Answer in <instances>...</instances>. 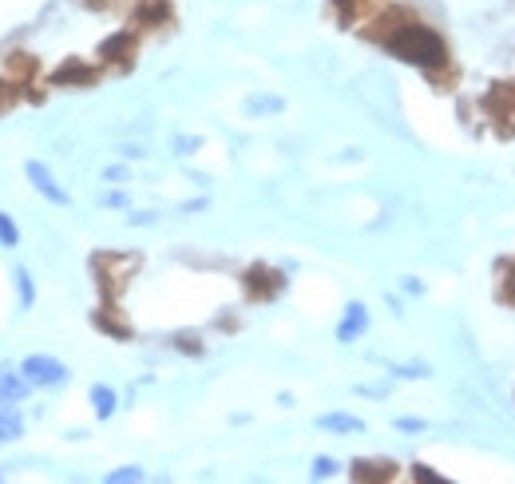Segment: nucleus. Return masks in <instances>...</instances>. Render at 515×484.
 <instances>
[{
    "instance_id": "11",
    "label": "nucleus",
    "mask_w": 515,
    "mask_h": 484,
    "mask_svg": "<svg viewBox=\"0 0 515 484\" xmlns=\"http://www.w3.org/2000/svg\"><path fill=\"white\" fill-rule=\"evenodd\" d=\"M365 330H369V310H365L361 302H349V306H345V318H341V326H337V342H357Z\"/></svg>"
},
{
    "instance_id": "4",
    "label": "nucleus",
    "mask_w": 515,
    "mask_h": 484,
    "mask_svg": "<svg viewBox=\"0 0 515 484\" xmlns=\"http://www.w3.org/2000/svg\"><path fill=\"white\" fill-rule=\"evenodd\" d=\"M242 290H246L250 302H270V298H278V294L286 290V278H282L274 266L254 262V266L242 274Z\"/></svg>"
},
{
    "instance_id": "25",
    "label": "nucleus",
    "mask_w": 515,
    "mask_h": 484,
    "mask_svg": "<svg viewBox=\"0 0 515 484\" xmlns=\"http://www.w3.org/2000/svg\"><path fill=\"white\" fill-rule=\"evenodd\" d=\"M333 4H337V12H341L345 20H353V12H357V8L365 4V0H333Z\"/></svg>"
},
{
    "instance_id": "5",
    "label": "nucleus",
    "mask_w": 515,
    "mask_h": 484,
    "mask_svg": "<svg viewBox=\"0 0 515 484\" xmlns=\"http://www.w3.org/2000/svg\"><path fill=\"white\" fill-rule=\"evenodd\" d=\"M135 56H139V36L131 32V28H123V32H111L107 40L100 44V60L107 68H119V72H127L131 64H135Z\"/></svg>"
},
{
    "instance_id": "17",
    "label": "nucleus",
    "mask_w": 515,
    "mask_h": 484,
    "mask_svg": "<svg viewBox=\"0 0 515 484\" xmlns=\"http://www.w3.org/2000/svg\"><path fill=\"white\" fill-rule=\"evenodd\" d=\"M92 405H96V417H111L115 413V393L107 389V385H92Z\"/></svg>"
},
{
    "instance_id": "12",
    "label": "nucleus",
    "mask_w": 515,
    "mask_h": 484,
    "mask_svg": "<svg viewBox=\"0 0 515 484\" xmlns=\"http://www.w3.org/2000/svg\"><path fill=\"white\" fill-rule=\"evenodd\" d=\"M4 72H8V80H12V84H28V80L36 76V56H28V52H12V56L4 60Z\"/></svg>"
},
{
    "instance_id": "9",
    "label": "nucleus",
    "mask_w": 515,
    "mask_h": 484,
    "mask_svg": "<svg viewBox=\"0 0 515 484\" xmlns=\"http://www.w3.org/2000/svg\"><path fill=\"white\" fill-rule=\"evenodd\" d=\"M397 473H401V465L397 461H385V457H357L353 461V469H349V477L353 481H397Z\"/></svg>"
},
{
    "instance_id": "6",
    "label": "nucleus",
    "mask_w": 515,
    "mask_h": 484,
    "mask_svg": "<svg viewBox=\"0 0 515 484\" xmlns=\"http://www.w3.org/2000/svg\"><path fill=\"white\" fill-rule=\"evenodd\" d=\"M20 373L28 377V385H44V389L68 381V365L60 362V358H52V354H32V358H24V362H20Z\"/></svg>"
},
{
    "instance_id": "10",
    "label": "nucleus",
    "mask_w": 515,
    "mask_h": 484,
    "mask_svg": "<svg viewBox=\"0 0 515 484\" xmlns=\"http://www.w3.org/2000/svg\"><path fill=\"white\" fill-rule=\"evenodd\" d=\"M92 326H96L100 334H107V338H115V342H131V322H127L111 302L92 314Z\"/></svg>"
},
{
    "instance_id": "18",
    "label": "nucleus",
    "mask_w": 515,
    "mask_h": 484,
    "mask_svg": "<svg viewBox=\"0 0 515 484\" xmlns=\"http://www.w3.org/2000/svg\"><path fill=\"white\" fill-rule=\"evenodd\" d=\"M16 290H20V310H32V302H36V286H32V274L20 266L16 270Z\"/></svg>"
},
{
    "instance_id": "3",
    "label": "nucleus",
    "mask_w": 515,
    "mask_h": 484,
    "mask_svg": "<svg viewBox=\"0 0 515 484\" xmlns=\"http://www.w3.org/2000/svg\"><path fill=\"white\" fill-rule=\"evenodd\" d=\"M484 108L496 123V135L500 139H515V80L504 84H492L488 96H484Z\"/></svg>"
},
{
    "instance_id": "20",
    "label": "nucleus",
    "mask_w": 515,
    "mask_h": 484,
    "mask_svg": "<svg viewBox=\"0 0 515 484\" xmlns=\"http://www.w3.org/2000/svg\"><path fill=\"white\" fill-rule=\"evenodd\" d=\"M171 342H175V350H183V354H191V358H199V354H203V342H199L195 334H175Z\"/></svg>"
},
{
    "instance_id": "21",
    "label": "nucleus",
    "mask_w": 515,
    "mask_h": 484,
    "mask_svg": "<svg viewBox=\"0 0 515 484\" xmlns=\"http://www.w3.org/2000/svg\"><path fill=\"white\" fill-rule=\"evenodd\" d=\"M20 242V231H16V223L0 211V246H16Z\"/></svg>"
},
{
    "instance_id": "15",
    "label": "nucleus",
    "mask_w": 515,
    "mask_h": 484,
    "mask_svg": "<svg viewBox=\"0 0 515 484\" xmlns=\"http://www.w3.org/2000/svg\"><path fill=\"white\" fill-rule=\"evenodd\" d=\"M16 437H24V421L12 409V401H4L0 405V441H16Z\"/></svg>"
},
{
    "instance_id": "16",
    "label": "nucleus",
    "mask_w": 515,
    "mask_h": 484,
    "mask_svg": "<svg viewBox=\"0 0 515 484\" xmlns=\"http://www.w3.org/2000/svg\"><path fill=\"white\" fill-rule=\"evenodd\" d=\"M24 393H28V377H24V373H20V377H0V397H4V401L16 405V401H24Z\"/></svg>"
},
{
    "instance_id": "24",
    "label": "nucleus",
    "mask_w": 515,
    "mask_h": 484,
    "mask_svg": "<svg viewBox=\"0 0 515 484\" xmlns=\"http://www.w3.org/2000/svg\"><path fill=\"white\" fill-rule=\"evenodd\" d=\"M16 96H20L16 84H12V80H0V112H8V108L16 104Z\"/></svg>"
},
{
    "instance_id": "8",
    "label": "nucleus",
    "mask_w": 515,
    "mask_h": 484,
    "mask_svg": "<svg viewBox=\"0 0 515 484\" xmlns=\"http://www.w3.org/2000/svg\"><path fill=\"white\" fill-rule=\"evenodd\" d=\"M24 175L32 179V187H36V191H40L48 203H56V207H68V203H72V195H68V191H64V187L52 179V171H48L44 163H36V159H32V163L24 167Z\"/></svg>"
},
{
    "instance_id": "13",
    "label": "nucleus",
    "mask_w": 515,
    "mask_h": 484,
    "mask_svg": "<svg viewBox=\"0 0 515 484\" xmlns=\"http://www.w3.org/2000/svg\"><path fill=\"white\" fill-rule=\"evenodd\" d=\"M317 429H329V433H365V421L353 417V413H325V417H317Z\"/></svg>"
},
{
    "instance_id": "19",
    "label": "nucleus",
    "mask_w": 515,
    "mask_h": 484,
    "mask_svg": "<svg viewBox=\"0 0 515 484\" xmlns=\"http://www.w3.org/2000/svg\"><path fill=\"white\" fill-rule=\"evenodd\" d=\"M286 108V100H278V96H254V100H246V112L250 116H262V112H282Z\"/></svg>"
},
{
    "instance_id": "14",
    "label": "nucleus",
    "mask_w": 515,
    "mask_h": 484,
    "mask_svg": "<svg viewBox=\"0 0 515 484\" xmlns=\"http://www.w3.org/2000/svg\"><path fill=\"white\" fill-rule=\"evenodd\" d=\"M496 294L504 306H515V258H504L496 266Z\"/></svg>"
},
{
    "instance_id": "1",
    "label": "nucleus",
    "mask_w": 515,
    "mask_h": 484,
    "mask_svg": "<svg viewBox=\"0 0 515 484\" xmlns=\"http://www.w3.org/2000/svg\"><path fill=\"white\" fill-rule=\"evenodd\" d=\"M381 44H385L397 60L416 64V68H424V72H436V68H444V64H448V44H444L432 28L416 24L412 16L405 20V24H397Z\"/></svg>"
},
{
    "instance_id": "26",
    "label": "nucleus",
    "mask_w": 515,
    "mask_h": 484,
    "mask_svg": "<svg viewBox=\"0 0 515 484\" xmlns=\"http://www.w3.org/2000/svg\"><path fill=\"white\" fill-rule=\"evenodd\" d=\"M412 477H416V481H440V477H436L428 465H412Z\"/></svg>"
},
{
    "instance_id": "27",
    "label": "nucleus",
    "mask_w": 515,
    "mask_h": 484,
    "mask_svg": "<svg viewBox=\"0 0 515 484\" xmlns=\"http://www.w3.org/2000/svg\"><path fill=\"white\" fill-rule=\"evenodd\" d=\"M397 429H405V433H416V429H424V421H412V417H401V421H397Z\"/></svg>"
},
{
    "instance_id": "2",
    "label": "nucleus",
    "mask_w": 515,
    "mask_h": 484,
    "mask_svg": "<svg viewBox=\"0 0 515 484\" xmlns=\"http://www.w3.org/2000/svg\"><path fill=\"white\" fill-rule=\"evenodd\" d=\"M139 270V254H96L92 258V274H96V286L103 290V298L107 302H115L123 290H127V282H131V274Z\"/></svg>"
},
{
    "instance_id": "28",
    "label": "nucleus",
    "mask_w": 515,
    "mask_h": 484,
    "mask_svg": "<svg viewBox=\"0 0 515 484\" xmlns=\"http://www.w3.org/2000/svg\"><path fill=\"white\" fill-rule=\"evenodd\" d=\"M84 4H88V8H111L115 0H84Z\"/></svg>"
},
{
    "instance_id": "7",
    "label": "nucleus",
    "mask_w": 515,
    "mask_h": 484,
    "mask_svg": "<svg viewBox=\"0 0 515 484\" xmlns=\"http://www.w3.org/2000/svg\"><path fill=\"white\" fill-rule=\"evenodd\" d=\"M56 88H92L96 80H100V68H92L88 60H76V56H68L52 76H48Z\"/></svg>"
},
{
    "instance_id": "23",
    "label": "nucleus",
    "mask_w": 515,
    "mask_h": 484,
    "mask_svg": "<svg viewBox=\"0 0 515 484\" xmlns=\"http://www.w3.org/2000/svg\"><path fill=\"white\" fill-rule=\"evenodd\" d=\"M333 473H337V461H333V457H317V461H313V477H317V481H325V477H333Z\"/></svg>"
},
{
    "instance_id": "22",
    "label": "nucleus",
    "mask_w": 515,
    "mask_h": 484,
    "mask_svg": "<svg viewBox=\"0 0 515 484\" xmlns=\"http://www.w3.org/2000/svg\"><path fill=\"white\" fill-rule=\"evenodd\" d=\"M127 481H143V469L127 465V469H115V473H107V484H127Z\"/></svg>"
}]
</instances>
